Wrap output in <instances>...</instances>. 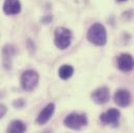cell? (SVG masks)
Listing matches in <instances>:
<instances>
[{
	"instance_id": "cell-1",
	"label": "cell",
	"mask_w": 134,
	"mask_h": 133,
	"mask_svg": "<svg viewBox=\"0 0 134 133\" xmlns=\"http://www.w3.org/2000/svg\"><path fill=\"white\" fill-rule=\"evenodd\" d=\"M87 40L96 46H104L107 42V33L105 27L101 23L93 24L87 31Z\"/></svg>"
},
{
	"instance_id": "cell-2",
	"label": "cell",
	"mask_w": 134,
	"mask_h": 133,
	"mask_svg": "<svg viewBox=\"0 0 134 133\" xmlns=\"http://www.w3.org/2000/svg\"><path fill=\"white\" fill-rule=\"evenodd\" d=\"M65 126L73 129V130H79L82 127L86 126L87 124V119L86 115L83 113H77V112H72L69 115H67L64 120Z\"/></svg>"
},
{
	"instance_id": "cell-3",
	"label": "cell",
	"mask_w": 134,
	"mask_h": 133,
	"mask_svg": "<svg viewBox=\"0 0 134 133\" xmlns=\"http://www.w3.org/2000/svg\"><path fill=\"white\" fill-rule=\"evenodd\" d=\"M71 41H72V33L68 28L58 27L55 29L54 43L58 49H60V50L67 49L71 45Z\"/></svg>"
},
{
	"instance_id": "cell-4",
	"label": "cell",
	"mask_w": 134,
	"mask_h": 133,
	"mask_svg": "<svg viewBox=\"0 0 134 133\" xmlns=\"http://www.w3.org/2000/svg\"><path fill=\"white\" fill-rule=\"evenodd\" d=\"M38 83V74L34 70H27L21 75V85L23 90L31 92Z\"/></svg>"
},
{
	"instance_id": "cell-5",
	"label": "cell",
	"mask_w": 134,
	"mask_h": 133,
	"mask_svg": "<svg viewBox=\"0 0 134 133\" xmlns=\"http://www.w3.org/2000/svg\"><path fill=\"white\" fill-rule=\"evenodd\" d=\"M118 66L123 72H130L134 68L133 57L128 53H123L118 57Z\"/></svg>"
},
{
	"instance_id": "cell-6",
	"label": "cell",
	"mask_w": 134,
	"mask_h": 133,
	"mask_svg": "<svg viewBox=\"0 0 134 133\" xmlns=\"http://www.w3.org/2000/svg\"><path fill=\"white\" fill-rule=\"evenodd\" d=\"M110 97L109 90L106 86H102L97 88L93 94H92V99L97 104H104L106 103Z\"/></svg>"
},
{
	"instance_id": "cell-7",
	"label": "cell",
	"mask_w": 134,
	"mask_h": 133,
	"mask_svg": "<svg viewBox=\"0 0 134 133\" xmlns=\"http://www.w3.org/2000/svg\"><path fill=\"white\" fill-rule=\"evenodd\" d=\"M54 109H55V105H54L53 103H49V104L40 112V114L37 115V118H36V123L40 124V125L46 124V123L51 119V117L53 115Z\"/></svg>"
},
{
	"instance_id": "cell-8",
	"label": "cell",
	"mask_w": 134,
	"mask_h": 133,
	"mask_svg": "<svg viewBox=\"0 0 134 133\" xmlns=\"http://www.w3.org/2000/svg\"><path fill=\"white\" fill-rule=\"evenodd\" d=\"M114 102L120 107H127L131 103V95L126 90H119L114 94Z\"/></svg>"
},
{
	"instance_id": "cell-9",
	"label": "cell",
	"mask_w": 134,
	"mask_h": 133,
	"mask_svg": "<svg viewBox=\"0 0 134 133\" xmlns=\"http://www.w3.org/2000/svg\"><path fill=\"white\" fill-rule=\"evenodd\" d=\"M3 12L8 16L17 15L21 12V3L19 0H5L3 3Z\"/></svg>"
},
{
	"instance_id": "cell-10",
	"label": "cell",
	"mask_w": 134,
	"mask_h": 133,
	"mask_svg": "<svg viewBox=\"0 0 134 133\" xmlns=\"http://www.w3.org/2000/svg\"><path fill=\"white\" fill-rule=\"evenodd\" d=\"M120 114L121 113L118 109H109L101 114L100 120L103 124H116L119 122Z\"/></svg>"
},
{
	"instance_id": "cell-11",
	"label": "cell",
	"mask_w": 134,
	"mask_h": 133,
	"mask_svg": "<svg viewBox=\"0 0 134 133\" xmlns=\"http://www.w3.org/2000/svg\"><path fill=\"white\" fill-rule=\"evenodd\" d=\"M15 53H16L15 48L10 45H6L3 48V64L6 69L10 68V59L15 55Z\"/></svg>"
},
{
	"instance_id": "cell-12",
	"label": "cell",
	"mask_w": 134,
	"mask_h": 133,
	"mask_svg": "<svg viewBox=\"0 0 134 133\" xmlns=\"http://www.w3.org/2000/svg\"><path fill=\"white\" fill-rule=\"evenodd\" d=\"M24 131H26V125L20 120L13 121L7 127V132L9 133H22Z\"/></svg>"
},
{
	"instance_id": "cell-13",
	"label": "cell",
	"mask_w": 134,
	"mask_h": 133,
	"mask_svg": "<svg viewBox=\"0 0 134 133\" xmlns=\"http://www.w3.org/2000/svg\"><path fill=\"white\" fill-rule=\"evenodd\" d=\"M74 74V68L70 65H64L58 70V75L63 80H67Z\"/></svg>"
},
{
	"instance_id": "cell-14",
	"label": "cell",
	"mask_w": 134,
	"mask_h": 133,
	"mask_svg": "<svg viewBox=\"0 0 134 133\" xmlns=\"http://www.w3.org/2000/svg\"><path fill=\"white\" fill-rule=\"evenodd\" d=\"M5 113H6V106L0 103V119H2Z\"/></svg>"
},
{
	"instance_id": "cell-15",
	"label": "cell",
	"mask_w": 134,
	"mask_h": 133,
	"mask_svg": "<svg viewBox=\"0 0 134 133\" xmlns=\"http://www.w3.org/2000/svg\"><path fill=\"white\" fill-rule=\"evenodd\" d=\"M24 104H25V102H24V100L22 99H19L18 101H16V102H14V105L16 106V107H23L24 106Z\"/></svg>"
},
{
	"instance_id": "cell-16",
	"label": "cell",
	"mask_w": 134,
	"mask_h": 133,
	"mask_svg": "<svg viewBox=\"0 0 134 133\" xmlns=\"http://www.w3.org/2000/svg\"><path fill=\"white\" fill-rule=\"evenodd\" d=\"M119 1H126V0H119Z\"/></svg>"
}]
</instances>
